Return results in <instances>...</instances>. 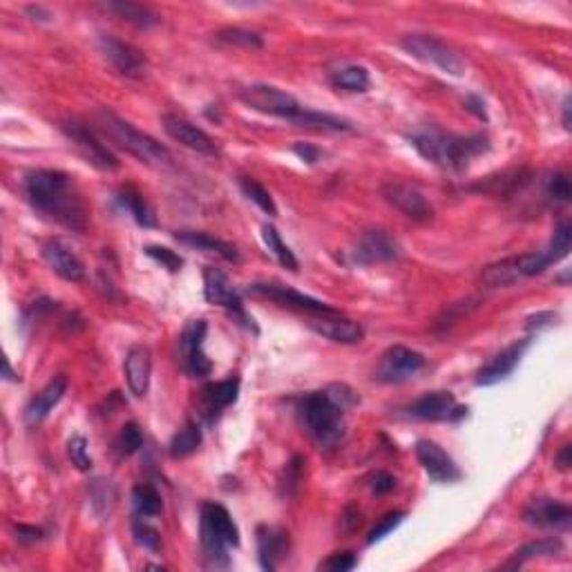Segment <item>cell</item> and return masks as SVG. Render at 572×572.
<instances>
[{
  "label": "cell",
  "mask_w": 572,
  "mask_h": 572,
  "mask_svg": "<svg viewBox=\"0 0 572 572\" xmlns=\"http://www.w3.org/2000/svg\"><path fill=\"white\" fill-rule=\"evenodd\" d=\"M104 9H108L110 14H114L121 21L130 23V25H137L148 30V27H155L159 23V14L155 9H150L148 5L139 3H128V0H116V3H105Z\"/></svg>",
  "instance_id": "cell-29"
},
{
  "label": "cell",
  "mask_w": 572,
  "mask_h": 572,
  "mask_svg": "<svg viewBox=\"0 0 572 572\" xmlns=\"http://www.w3.org/2000/svg\"><path fill=\"white\" fill-rule=\"evenodd\" d=\"M380 195L387 204H392L396 211H401L404 217L413 222H430L434 217V208L427 202L425 195L416 188V186L407 184V181H396L389 179L380 186Z\"/></svg>",
  "instance_id": "cell-11"
},
{
  "label": "cell",
  "mask_w": 572,
  "mask_h": 572,
  "mask_svg": "<svg viewBox=\"0 0 572 572\" xmlns=\"http://www.w3.org/2000/svg\"><path fill=\"white\" fill-rule=\"evenodd\" d=\"M240 188H241V193H244L246 197H249L250 202L255 204V206L262 208V211L267 213L268 217H276L277 215V206H276V202H273L271 193H268V190L264 188V186L259 184V181L250 179V177H241Z\"/></svg>",
  "instance_id": "cell-37"
},
{
  "label": "cell",
  "mask_w": 572,
  "mask_h": 572,
  "mask_svg": "<svg viewBox=\"0 0 572 572\" xmlns=\"http://www.w3.org/2000/svg\"><path fill=\"white\" fill-rule=\"evenodd\" d=\"M412 146L416 148L422 159L449 170L468 168L469 161L478 155L487 152L490 141L483 134H469V137H457L445 132H418L409 137Z\"/></svg>",
  "instance_id": "cell-2"
},
{
  "label": "cell",
  "mask_w": 572,
  "mask_h": 572,
  "mask_svg": "<svg viewBox=\"0 0 572 572\" xmlns=\"http://www.w3.org/2000/svg\"><path fill=\"white\" fill-rule=\"evenodd\" d=\"M555 463H557V468H559V469H568L570 468V465H572V448H570L568 443H566L564 448H561V452L557 454Z\"/></svg>",
  "instance_id": "cell-54"
},
{
  "label": "cell",
  "mask_w": 572,
  "mask_h": 572,
  "mask_svg": "<svg viewBox=\"0 0 572 572\" xmlns=\"http://www.w3.org/2000/svg\"><path fill=\"white\" fill-rule=\"evenodd\" d=\"M302 465H304V459H302V457H293L291 463L286 465L285 478L280 481L282 495H285V496L293 495V492H295V487L300 486V481H302Z\"/></svg>",
  "instance_id": "cell-46"
},
{
  "label": "cell",
  "mask_w": 572,
  "mask_h": 572,
  "mask_svg": "<svg viewBox=\"0 0 572 572\" xmlns=\"http://www.w3.org/2000/svg\"><path fill=\"white\" fill-rule=\"evenodd\" d=\"M564 128L570 130V99L566 96L564 101Z\"/></svg>",
  "instance_id": "cell-55"
},
{
  "label": "cell",
  "mask_w": 572,
  "mask_h": 572,
  "mask_svg": "<svg viewBox=\"0 0 572 572\" xmlns=\"http://www.w3.org/2000/svg\"><path fill=\"white\" fill-rule=\"evenodd\" d=\"M347 409L342 404H338L331 398V394L327 389L322 392L306 394L300 401V416L304 427L309 430V434L318 440L320 445H336L342 439L344 425L342 418Z\"/></svg>",
  "instance_id": "cell-4"
},
{
  "label": "cell",
  "mask_w": 572,
  "mask_h": 572,
  "mask_svg": "<svg viewBox=\"0 0 572 572\" xmlns=\"http://www.w3.org/2000/svg\"><path fill=\"white\" fill-rule=\"evenodd\" d=\"M41 255L48 262V267L65 282H81L86 277V267L63 240H57V237L45 240L41 246Z\"/></svg>",
  "instance_id": "cell-19"
},
{
  "label": "cell",
  "mask_w": 572,
  "mask_h": 572,
  "mask_svg": "<svg viewBox=\"0 0 572 572\" xmlns=\"http://www.w3.org/2000/svg\"><path fill=\"white\" fill-rule=\"evenodd\" d=\"M143 253H146L148 258L155 259V262H159L164 268H168L170 273L181 271V267H184V259H181L175 250L166 249V246H146Z\"/></svg>",
  "instance_id": "cell-44"
},
{
  "label": "cell",
  "mask_w": 572,
  "mask_h": 572,
  "mask_svg": "<svg viewBox=\"0 0 572 572\" xmlns=\"http://www.w3.org/2000/svg\"><path fill=\"white\" fill-rule=\"evenodd\" d=\"M125 371V383L128 389L137 398L146 396L148 389H150V374H152V353L150 349L143 347V344H134L128 351L123 362Z\"/></svg>",
  "instance_id": "cell-23"
},
{
  "label": "cell",
  "mask_w": 572,
  "mask_h": 572,
  "mask_svg": "<svg viewBox=\"0 0 572 572\" xmlns=\"http://www.w3.org/2000/svg\"><path fill=\"white\" fill-rule=\"evenodd\" d=\"M132 532H134V539H137L139 546H143L146 550H150V552L161 550V534L157 532V530L152 528L150 523H146V519L137 516V519L132 521Z\"/></svg>",
  "instance_id": "cell-41"
},
{
  "label": "cell",
  "mask_w": 572,
  "mask_h": 572,
  "mask_svg": "<svg viewBox=\"0 0 572 572\" xmlns=\"http://www.w3.org/2000/svg\"><path fill=\"white\" fill-rule=\"evenodd\" d=\"M249 293L255 297H264V300H271L280 306H288V309L306 311V313H338L333 306L324 304V302L315 300V297L304 295V293L295 291L293 286L280 285V282H258V285H250Z\"/></svg>",
  "instance_id": "cell-15"
},
{
  "label": "cell",
  "mask_w": 572,
  "mask_h": 572,
  "mask_svg": "<svg viewBox=\"0 0 572 572\" xmlns=\"http://www.w3.org/2000/svg\"><path fill=\"white\" fill-rule=\"evenodd\" d=\"M141 445H143V434L141 430H139L137 422H125L114 440L116 454H119V457H130V454L137 452Z\"/></svg>",
  "instance_id": "cell-39"
},
{
  "label": "cell",
  "mask_w": 572,
  "mask_h": 572,
  "mask_svg": "<svg viewBox=\"0 0 572 572\" xmlns=\"http://www.w3.org/2000/svg\"><path fill=\"white\" fill-rule=\"evenodd\" d=\"M559 262L555 250L548 246L543 250H532V253L514 255V258H505L501 262L487 264L481 271V282L487 288H505L513 286L516 282L525 280V277H534L539 273L546 271L550 264Z\"/></svg>",
  "instance_id": "cell-6"
},
{
  "label": "cell",
  "mask_w": 572,
  "mask_h": 572,
  "mask_svg": "<svg viewBox=\"0 0 572 572\" xmlns=\"http://www.w3.org/2000/svg\"><path fill=\"white\" fill-rule=\"evenodd\" d=\"M208 324L206 320L197 318L186 322L179 333V365L186 374L204 378L213 371V362L204 353V340H206Z\"/></svg>",
  "instance_id": "cell-9"
},
{
  "label": "cell",
  "mask_w": 572,
  "mask_h": 572,
  "mask_svg": "<svg viewBox=\"0 0 572 572\" xmlns=\"http://www.w3.org/2000/svg\"><path fill=\"white\" fill-rule=\"evenodd\" d=\"M371 490L376 492V495H389V492H394V487H396V478L392 477L389 472H376L374 477H371Z\"/></svg>",
  "instance_id": "cell-47"
},
{
  "label": "cell",
  "mask_w": 572,
  "mask_h": 572,
  "mask_svg": "<svg viewBox=\"0 0 572 572\" xmlns=\"http://www.w3.org/2000/svg\"><path fill=\"white\" fill-rule=\"evenodd\" d=\"M164 130L172 141L181 143V146L190 148L195 152H202V155H217V146L202 128H197L195 123H190L188 119L177 114H164Z\"/></svg>",
  "instance_id": "cell-21"
},
{
  "label": "cell",
  "mask_w": 572,
  "mask_h": 572,
  "mask_svg": "<svg viewBox=\"0 0 572 572\" xmlns=\"http://www.w3.org/2000/svg\"><path fill=\"white\" fill-rule=\"evenodd\" d=\"M416 457L421 460L422 469L434 483H457L463 478L457 460L449 457L439 443L430 439H421L416 443Z\"/></svg>",
  "instance_id": "cell-16"
},
{
  "label": "cell",
  "mask_w": 572,
  "mask_h": 572,
  "mask_svg": "<svg viewBox=\"0 0 572 572\" xmlns=\"http://www.w3.org/2000/svg\"><path fill=\"white\" fill-rule=\"evenodd\" d=\"M523 519L537 528H570L572 510L568 504L557 499H534L525 508Z\"/></svg>",
  "instance_id": "cell-26"
},
{
  "label": "cell",
  "mask_w": 572,
  "mask_h": 572,
  "mask_svg": "<svg viewBox=\"0 0 572 572\" xmlns=\"http://www.w3.org/2000/svg\"><path fill=\"white\" fill-rule=\"evenodd\" d=\"M25 14L27 16H32V21H41V23H48L50 18H52V14H50L45 7H41V5H30V7H25Z\"/></svg>",
  "instance_id": "cell-53"
},
{
  "label": "cell",
  "mask_w": 572,
  "mask_h": 572,
  "mask_svg": "<svg viewBox=\"0 0 572 572\" xmlns=\"http://www.w3.org/2000/svg\"><path fill=\"white\" fill-rule=\"evenodd\" d=\"M369 72L365 68H360V65H349V68L338 69L333 74V86L347 92H365L369 87Z\"/></svg>",
  "instance_id": "cell-36"
},
{
  "label": "cell",
  "mask_w": 572,
  "mask_h": 572,
  "mask_svg": "<svg viewBox=\"0 0 572 572\" xmlns=\"http://www.w3.org/2000/svg\"><path fill=\"white\" fill-rule=\"evenodd\" d=\"M422 367H425V356H422V353L396 344V347H389L387 351L380 356L374 371V378L385 385L404 383V380H409L412 376H416Z\"/></svg>",
  "instance_id": "cell-10"
},
{
  "label": "cell",
  "mask_w": 572,
  "mask_h": 572,
  "mask_svg": "<svg viewBox=\"0 0 572 572\" xmlns=\"http://www.w3.org/2000/svg\"><path fill=\"white\" fill-rule=\"evenodd\" d=\"M116 199H119L123 211H128L139 226H143V229H152V226H157L155 211H152L150 204L143 199V195L139 193L134 186H123V188L119 190V195H116Z\"/></svg>",
  "instance_id": "cell-30"
},
{
  "label": "cell",
  "mask_w": 572,
  "mask_h": 572,
  "mask_svg": "<svg viewBox=\"0 0 572 572\" xmlns=\"http://www.w3.org/2000/svg\"><path fill=\"white\" fill-rule=\"evenodd\" d=\"M358 566V559L353 552H333L329 555L322 564L318 566V570H327V572H347L353 570Z\"/></svg>",
  "instance_id": "cell-45"
},
{
  "label": "cell",
  "mask_w": 572,
  "mask_h": 572,
  "mask_svg": "<svg viewBox=\"0 0 572 572\" xmlns=\"http://www.w3.org/2000/svg\"><path fill=\"white\" fill-rule=\"evenodd\" d=\"M293 152H295V155L300 157V159L304 161V164H311V166H313L315 161L320 159V150L315 146H311V143L297 141L295 146H293Z\"/></svg>",
  "instance_id": "cell-49"
},
{
  "label": "cell",
  "mask_w": 572,
  "mask_h": 572,
  "mask_svg": "<svg viewBox=\"0 0 572 572\" xmlns=\"http://www.w3.org/2000/svg\"><path fill=\"white\" fill-rule=\"evenodd\" d=\"M16 534H18V541L23 543H36L43 539V530L41 528H34V525H16Z\"/></svg>",
  "instance_id": "cell-50"
},
{
  "label": "cell",
  "mask_w": 572,
  "mask_h": 572,
  "mask_svg": "<svg viewBox=\"0 0 572 572\" xmlns=\"http://www.w3.org/2000/svg\"><path fill=\"white\" fill-rule=\"evenodd\" d=\"M175 237L179 244L190 246V249H197V250H206V253H215L220 255V258H224L226 262H237V259H240V250H237L235 246L229 244V241L220 240V237H213L211 232L177 231Z\"/></svg>",
  "instance_id": "cell-28"
},
{
  "label": "cell",
  "mask_w": 572,
  "mask_h": 572,
  "mask_svg": "<svg viewBox=\"0 0 572 572\" xmlns=\"http://www.w3.org/2000/svg\"><path fill=\"white\" fill-rule=\"evenodd\" d=\"M68 457L72 460V465L81 472H90L92 469V457H90V448H87L86 436H72L68 440Z\"/></svg>",
  "instance_id": "cell-43"
},
{
  "label": "cell",
  "mask_w": 572,
  "mask_h": 572,
  "mask_svg": "<svg viewBox=\"0 0 572 572\" xmlns=\"http://www.w3.org/2000/svg\"><path fill=\"white\" fill-rule=\"evenodd\" d=\"M403 255V246L398 244V240L394 235H389L387 231L374 229L367 231L360 240L356 241V246L351 249L349 258L353 264H362V267H369V264H383V262H394Z\"/></svg>",
  "instance_id": "cell-13"
},
{
  "label": "cell",
  "mask_w": 572,
  "mask_h": 572,
  "mask_svg": "<svg viewBox=\"0 0 572 572\" xmlns=\"http://www.w3.org/2000/svg\"><path fill=\"white\" fill-rule=\"evenodd\" d=\"M465 105H468L469 113H474L478 116V119L487 121V113H486V104H483L478 96H468V101H465Z\"/></svg>",
  "instance_id": "cell-52"
},
{
  "label": "cell",
  "mask_w": 572,
  "mask_h": 572,
  "mask_svg": "<svg viewBox=\"0 0 572 572\" xmlns=\"http://www.w3.org/2000/svg\"><path fill=\"white\" fill-rule=\"evenodd\" d=\"M65 392H68V376L59 374L54 376L52 380H50L48 385H45L43 389H41L39 394H36L34 398H32L30 403H27L25 407V422L30 427H36L41 425V422L45 421V418L50 416V412H52L57 404L63 401Z\"/></svg>",
  "instance_id": "cell-24"
},
{
  "label": "cell",
  "mask_w": 572,
  "mask_h": 572,
  "mask_svg": "<svg viewBox=\"0 0 572 572\" xmlns=\"http://www.w3.org/2000/svg\"><path fill=\"white\" fill-rule=\"evenodd\" d=\"M25 195L39 215L63 229L83 232L87 226L86 204L72 177L60 170L36 168L25 175Z\"/></svg>",
  "instance_id": "cell-1"
},
{
  "label": "cell",
  "mask_w": 572,
  "mask_h": 572,
  "mask_svg": "<svg viewBox=\"0 0 572 572\" xmlns=\"http://www.w3.org/2000/svg\"><path fill=\"white\" fill-rule=\"evenodd\" d=\"M401 48L409 57L418 59L425 65H431V68L440 69V72L449 74V77H463L465 68H468V63H465V59L460 57L457 50H452L448 43H443V41L431 34L403 36Z\"/></svg>",
  "instance_id": "cell-7"
},
{
  "label": "cell",
  "mask_w": 572,
  "mask_h": 572,
  "mask_svg": "<svg viewBox=\"0 0 572 572\" xmlns=\"http://www.w3.org/2000/svg\"><path fill=\"white\" fill-rule=\"evenodd\" d=\"M309 327L318 336L338 344H358L365 338V329L356 320L342 318L340 313H324L322 318H311Z\"/></svg>",
  "instance_id": "cell-22"
},
{
  "label": "cell",
  "mask_w": 572,
  "mask_h": 572,
  "mask_svg": "<svg viewBox=\"0 0 572 572\" xmlns=\"http://www.w3.org/2000/svg\"><path fill=\"white\" fill-rule=\"evenodd\" d=\"M217 41L226 45H237V48L244 50H262L264 41L258 32L250 30H241V27H224V30L217 32Z\"/></svg>",
  "instance_id": "cell-38"
},
{
  "label": "cell",
  "mask_w": 572,
  "mask_h": 572,
  "mask_svg": "<svg viewBox=\"0 0 572 572\" xmlns=\"http://www.w3.org/2000/svg\"><path fill=\"white\" fill-rule=\"evenodd\" d=\"M96 45H99V52L104 54V59L110 60V65L123 77L141 78L148 72L146 54L134 48L132 43H125L113 34H99Z\"/></svg>",
  "instance_id": "cell-14"
},
{
  "label": "cell",
  "mask_w": 572,
  "mask_h": 572,
  "mask_svg": "<svg viewBox=\"0 0 572 572\" xmlns=\"http://www.w3.org/2000/svg\"><path fill=\"white\" fill-rule=\"evenodd\" d=\"M132 505H134V514L141 516V519H152V516H159L161 510H164V504H161V495L152 486L134 487Z\"/></svg>",
  "instance_id": "cell-33"
},
{
  "label": "cell",
  "mask_w": 572,
  "mask_h": 572,
  "mask_svg": "<svg viewBox=\"0 0 572 572\" xmlns=\"http://www.w3.org/2000/svg\"><path fill=\"white\" fill-rule=\"evenodd\" d=\"M555 322H557V315L548 311V313H537V315H532V318H528L525 329H528V331H541V329L552 327Z\"/></svg>",
  "instance_id": "cell-48"
},
{
  "label": "cell",
  "mask_w": 572,
  "mask_h": 572,
  "mask_svg": "<svg viewBox=\"0 0 572 572\" xmlns=\"http://www.w3.org/2000/svg\"><path fill=\"white\" fill-rule=\"evenodd\" d=\"M240 99L249 108L268 116H277V119L295 121V116L302 113V105L297 104L295 96L280 90V87L268 86V83H253V86L241 87Z\"/></svg>",
  "instance_id": "cell-8"
},
{
  "label": "cell",
  "mask_w": 572,
  "mask_h": 572,
  "mask_svg": "<svg viewBox=\"0 0 572 572\" xmlns=\"http://www.w3.org/2000/svg\"><path fill=\"white\" fill-rule=\"evenodd\" d=\"M288 555V532L277 525H259L258 528V557L262 570L273 572Z\"/></svg>",
  "instance_id": "cell-25"
},
{
  "label": "cell",
  "mask_w": 572,
  "mask_h": 572,
  "mask_svg": "<svg viewBox=\"0 0 572 572\" xmlns=\"http://www.w3.org/2000/svg\"><path fill=\"white\" fill-rule=\"evenodd\" d=\"M99 123L101 130H104L114 143H119L125 152L137 157L139 161H146V164H168V161H172L168 148L161 146V143L157 141V139H152L150 134L141 132V130L134 128L132 123H128V121H123L114 113L101 110Z\"/></svg>",
  "instance_id": "cell-5"
},
{
  "label": "cell",
  "mask_w": 572,
  "mask_h": 572,
  "mask_svg": "<svg viewBox=\"0 0 572 572\" xmlns=\"http://www.w3.org/2000/svg\"><path fill=\"white\" fill-rule=\"evenodd\" d=\"M340 523L342 525L349 523L347 528H344V532H353V530H356L358 525L362 523V513L356 508V505H347V508H344V513H342Z\"/></svg>",
  "instance_id": "cell-51"
},
{
  "label": "cell",
  "mask_w": 572,
  "mask_h": 572,
  "mask_svg": "<svg viewBox=\"0 0 572 572\" xmlns=\"http://www.w3.org/2000/svg\"><path fill=\"white\" fill-rule=\"evenodd\" d=\"M295 123L306 125V128H318V130H331V132H342V130H351V123L340 116H333L327 113H315V110H304L295 116Z\"/></svg>",
  "instance_id": "cell-35"
},
{
  "label": "cell",
  "mask_w": 572,
  "mask_h": 572,
  "mask_svg": "<svg viewBox=\"0 0 572 572\" xmlns=\"http://www.w3.org/2000/svg\"><path fill=\"white\" fill-rule=\"evenodd\" d=\"M204 297H206L208 304L222 306V309H229L232 313L240 315L244 322H249L244 313V304H241V297L237 293V288L232 286L224 271L220 268H204Z\"/></svg>",
  "instance_id": "cell-17"
},
{
  "label": "cell",
  "mask_w": 572,
  "mask_h": 572,
  "mask_svg": "<svg viewBox=\"0 0 572 572\" xmlns=\"http://www.w3.org/2000/svg\"><path fill=\"white\" fill-rule=\"evenodd\" d=\"M202 555L208 568H229V548L240 546V530L224 505L206 501L199 519Z\"/></svg>",
  "instance_id": "cell-3"
},
{
  "label": "cell",
  "mask_w": 572,
  "mask_h": 572,
  "mask_svg": "<svg viewBox=\"0 0 572 572\" xmlns=\"http://www.w3.org/2000/svg\"><path fill=\"white\" fill-rule=\"evenodd\" d=\"M199 445H202V430H199L197 422H186L170 439L168 454L172 459H186L197 452Z\"/></svg>",
  "instance_id": "cell-32"
},
{
  "label": "cell",
  "mask_w": 572,
  "mask_h": 572,
  "mask_svg": "<svg viewBox=\"0 0 572 572\" xmlns=\"http://www.w3.org/2000/svg\"><path fill=\"white\" fill-rule=\"evenodd\" d=\"M546 195L557 204L570 202V197H572L570 177L561 170L552 172V175L548 177V181H546Z\"/></svg>",
  "instance_id": "cell-42"
},
{
  "label": "cell",
  "mask_w": 572,
  "mask_h": 572,
  "mask_svg": "<svg viewBox=\"0 0 572 572\" xmlns=\"http://www.w3.org/2000/svg\"><path fill=\"white\" fill-rule=\"evenodd\" d=\"M530 342H532L530 338L516 340V342L510 344V347H505L504 351L496 353V356L492 358L487 365H483L477 374L478 387H492V385H496V383H501V380L508 378V376L514 371V367L521 362L523 353L528 351Z\"/></svg>",
  "instance_id": "cell-18"
},
{
  "label": "cell",
  "mask_w": 572,
  "mask_h": 572,
  "mask_svg": "<svg viewBox=\"0 0 572 572\" xmlns=\"http://www.w3.org/2000/svg\"><path fill=\"white\" fill-rule=\"evenodd\" d=\"M262 240H264V244H267V249L271 250L273 255H276V259L282 264V267L288 268V271H293V273L297 271V267H300V264H297V258L293 255V250L288 249L285 241H282L280 232H277L276 226L264 224L262 226Z\"/></svg>",
  "instance_id": "cell-34"
},
{
  "label": "cell",
  "mask_w": 572,
  "mask_h": 572,
  "mask_svg": "<svg viewBox=\"0 0 572 572\" xmlns=\"http://www.w3.org/2000/svg\"><path fill=\"white\" fill-rule=\"evenodd\" d=\"M564 552V541L561 539H539V541L525 543L519 550L510 557L508 564H504V568H521L525 561L530 559H539V557H552V555H561Z\"/></svg>",
  "instance_id": "cell-31"
},
{
  "label": "cell",
  "mask_w": 572,
  "mask_h": 572,
  "mask_svg": "<svg viewBox=\"0 0 572 572\" xmlns=\"http://www.w3.org/2000/svg\"><path fill=\"white\" fill-rule=\"evenodd\" d=\"M60 130H63L65 137L72 141V146L77 148L78 155H81L90 166H95V168L105 170V172L119 168V159L114 157V152L110 150V148L105 146V143L101 141V139L96 137L90 128L72 121V123L60 125Z\"/></svg>",
  "instance_id": "cell-12"
},
{
  "label": "cell",
  "mask_w": 572,
  "mask_h": 572,
  "mask_svg": "<svg viewBox=\"0 0 572 572\" xmlns=\"http://www.w3.org/2000/svg\"><path fill=\"white\" fill-rule=\"evenodd\" d=\"M404 516H407L404 510H392V513L385 514L383 519H380L378 523H376L374 528L369 530V534H367V543H369V546H374V543H378L380 539L387 537L389 532H394V530H396L398 525L403 523Z\"/></svg>",
  "instance_id": "cell-40"
},
{
  "label": "cell",
  "mask_w": 572,
  "mask_h": 572,
  "mask_svg": "<svg viewBox=\"0 0 572 572\" xmlns=\"http://www.w3.org/2000/svg\"><path fill=\"white\" fill-rule=\"evenodd\" d=\"M409 413L421 421H459L468 413V407H459L449 392H431L409 404Z\"/></svg>",
  "instance_id": "cell-20"
},
{
  "label": "cell",
  "mask_w": 572,
  "mask_h": 572,
  "mask_svg": "<svg viewBox=\"0 0 572 572\" xmlns=\"http://www.w3.org/2000/svg\"><path fill=\"white\" fill-rule=\"evenodd\" d=\"M240 396V378H226L220 383H213L204 387L202 392V409L208 421L217 416L222 409H226Z\"/></svg>",
  "instance_id": "cell-27"
},
{
  "label": "cell",
  "mask_w": 572,
  "mask_h": 572,
  "mask_svg": "<svg viewBox=\"0 0 572 572\" xmlns=\"http://www.w3.org/2000/svg\"><path fill=\"white\" fill-rule=\"evenodd\" d=\"M5 380H16L18 383V376L12 374V367H9V360H5Z\"/></svg>",
  "instance_id": "cell-56"
}]
</instances>
